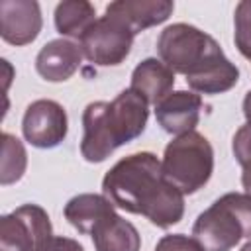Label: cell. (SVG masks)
<instances>
[{
	"label": "cell",
	"instance_id": "obj_1",
	"mask_svg": "<svg viewBox=\"0 0 251 251\" xmlns=\"http://www.w3.org/2000/svg\"><path fill=\"white\" fill-rule=\"evenodd\" d=\"M102 192L116 208L145 216L163 229L178 224L184 214V194L165 178L161 161L149 151L120 159L106 173Z\"/></svg>",
	"mask_w": 251,
	"mask_h": 251
},
{
	"label": "cell",
	"instance_id": "obj_22",
	"mask_svg": "<svg viewBox=\"0 0 251 251\" xmlns=\"http://www.w3.org/2000/svg\"><path fill=\"white\" fill-rule=\"evenodd\" d=\"M243 116H245L247 124H251V90L243 98Z\"/></svg>",
	"mask_w": 251,
	"mask_h": 251
},
{
	"label": "cell",
	"instance_id": "obj_9",
	"mask_svg": "<svg viewBox=\"0 0 251 251\" xmlns=\"http://www.w3.org/2000/svg\"><path fill=\"white\" fill-rule=\"evenodd\" d=\"M43 20L35 0H2L0 2V35L10 45H27L41 31Z\"/></svg>",
	"mask_w": 251,
	"mask_h": 251
},
{
	"label": "cell",
	"instance_id": "obj_20",
	"mask_svg": "<svg viewBox=\"0 0 251 251\" xmlns=\"http://www.w3.org/2000/svg\"><path fill=\"white\" fill-rule=\"evenodd\" d=\"M155 251H204V249L200 247V243L194 237H188L182 233H173V235L161 237Z\"/></svg>",
	"mask_w": 251,
	"mask_h": 251
},
{
	"label": "cell",
	"instance_id": "obj_10",
	"mask_svg": "<svg viewBox=\"0 0 251 251\" xmlns=\"http://www.w3.org/2000/svg\"><path fill=\"white\" fill-rule=\"evenodd\" d=\"M202 98L192 90H176L167 94L155 106V118L159 126L171 135H184L194 131L200 120Z\"/></svg>",
	"mask_w": 251,
	"mask_h": 251
},
{
	"label": "cell",
	"instance_id": "obj_21",
	"mask_svg": "<svg viewBox=\"0 0 251 251\" xmlns=\"http://www.w3.org/2000/svg\"><path fill=\"white\" fill-rule=\"evenodd\" d=\"M43 251H84V247H82V245H80L76 239L55 235V237L49 241V245H47Z\"/></svg>",
	"mask_w": 251,
	"mask_h": 251
},
{
	"label": "cell",
	"instance_id": "obj_8",
	"mask_svg": "<svg viewBox=\"0 0 251 251\" xmlns=\"http://www.w3.org/2000/svg\"><path fill=\"white\" fill-rule=\"evenodd\" d=\"M69 120L65 108L55 100H35L25 108L22 131L27 143L39 149H51L65 141Z\"/></svg>",
	"mask_w": 251,
	"mask_h": 251
},
{
	"label": "cell",
	"instance_id": "obj_4",
	"mask_svg": "<svg viewBox=\"0 0 251 251\" xmlns=\"http://www.w3.org/2000/svg\"><path fill=\"white\" fill-rule=\"evenodd\" d=\"M192 237L204 251H231L241 239L251 241V194L227 192L220 196L196 218Z\"/></svg>",
	"mask_w": 251,
	"mask_h": 251
},
{
	"label": "cell",
	"instance_id": "obj_18",
	"mask_svg": "<svg viewBox=\"0 0 251 251\" xmlns=\"http://www.w3.org/2000/svg\"><path fill=\"white\" fill-rule=\"evenodd\" d=\"M231 151L235 155V161L241 165V184L247 194H251V124L241 126L231 141Z\"/></svg>",
	"mask_w": 251,
	"mask_h": 251
},
{
	"label": "cell",
	"instance_id": "obj_12",
	"mask_svg": "<svg viewBox=\"0 0 251 251\" xmlns=\"http://www.w3.org/2000/svg\"><path fill=\"white\" fill-rule=\"evenodd\" d=\"M175 10L171 0H116L106 6V14L120 20L133 35L163 24Z\"/></svg>",
	"mask_w": 251,
	"mask_h": 251
},
{
	"label": "cell",
	"instance_id": "obj_19",
	"mask_svg": "<svg viewBox=\"0 0 251 251\" xmlns=\"http://www.w3.org/2000/svg\"><path fill=\"white\" fill-rule=\"evenodd\" d=\"M233 41L237 51L251 61V0H241L233 14Z\"/></svg>",
	"mask_w": 251,
	"mask_h": 251
},
{
	"label": "cell",
	"instance_id": "obj_15",
	"mask_svg": "<svg viewBox=\"0 0 251 251\" xmlns=\"http://www.w3.org/2000/svg\"><path fill=\"white\" fill-rule=\"evenodd\" d=\"M114 204L104 194H78L73 196L65 206V218L69 224L78 229V233L90 235L92 227L108 214L114 212Z\"/></svg>",
	"mask_w": 251,
	"mask_h": 251
},
{
	"label": "cell",
	"instance_id": "obj_2",
	"mask_svg": "<svg viewBox=\"0 0 251 251\" xmlns=\"http://www.w3.org/2000/svg\"><path fill=\"white\" fill-rule=\"evenodd\" d=\"M161 61L186 76L192 92L222 94L239 80V69L224 55L220 43L190 24H173L157 39Z\"/></svg>",
	"mask_w": 251,
	"mask_h": 251
},
{
	"label": "cell",
	"instance_id": "obj_14",
	"mask_svg": "<svg viewBox=\"0 0 251 251\" xmlns=\"http://www.w3.org/2000/svg\"><path fill=\"white\" fill-rule=\"evenodd\" d=\"M96 251H139L141 237L133 224L116 214L104 216L90 231Z\"/></svg>",
	"mask_w": 251,
	"mask_h": 251
},
{
	"label": "cell",
	"instance_id": "obj_6",
	"mask_svg": "<svg viewBox=\"0 0 251 251\" xmlns=\"http://www.w3.org/2000/svg\"><path fill=\"white\" fill-rule=\"evenodd\" d=\"M53 237L49 216L37 204H24L0 220V251H43Z\"/></svg>",
	"mask_w": 251,
	"mask_h": 251
},
{
	"label": "cell",
	"instance_id": "obj_3",
	"mask_svg": "<svg viewBox=\"0 0 251 251\" xmlns=\"http://www.w3.org/2000/svg\"><path fill=\"white\" fill-rule=\"evenodd\" d=\"M147 118L149 104L131 88L122 90L112 102H90L82 114V157L88 163L106 161L118 147L145 131Z\"/></svg>",
	"mask_w": 251,
	"mask_h": 251
},
{
	"label": "cell",
	"instance_id": "obj_13",
	"mask_svg": "<svg viewBox=\"0 0 251 251\" xmlns=\"http://www.w3.org/2000/svg\"><path fill=\"white\" fill-rule=\"evenodd\" d=\"M175 73L159 59L141 61L131 73V90L137 92L147 104H159L167 94L173 92Z\"/></svg>",
	"mask_w": 251,
	"mask_h": 251
},
{
	"label": "cell",
	"instance_id": "obj_11",
	"mask_svg": "<svg viewBox=\"0 0 251 251\" xmlns=\"http://www.w3.org/2000/svg\"><path fill=\"white\" fill-rule=\"evenodd\" d=\"M82 49L71 39H53L41 47L35 57V69L49 82L69 80L82 63Z\"/></svg>",
	"mask_w": 251,
	"mask_h": 251
},
{
	"label": "cell",
	"instance_id": "obj_17",
	"mask_svg": "<svg viewBox=\"0 0 251 251\" xmlns=\"http://www.w3.org/2000/svg\"><path fill=\"white\" fill-rule=\"evenodd\" d=\"M2 157H0V184L8 186L18 182L27 167V155L24 149V143L12 135V133H2Z\"/></svg>",
	"mask_w": 251,
	"mask_h": 251
},
{
	"label": "cell",
	"instance_id": "obj_16",
	"mask_svg": "<svg viewBox=\"0 0 251 251\" xmlns=\"http://www.w3.org/2000/svg\"><path fill=\"white\" fill-rule=\"evenodd\" d=\"M94 6L86 0H67L55 8V27L65 37L80 39L84 31L96 22Z\"/></svg>",
	"mask_w": 251,
	"mask_h": 251
},
{
	"label": "cell",
	"instance_id": "obj_23",
	"mask_svg": "<svg viewBox=\"0 0 251 251\" xmlns=\"http://www.w3.org/2000/svg\"><path fill=\"white\" fill-rule=\"evenodd\" d=\"M241 251H251V241H247V243L241 247Z\"/></svg>",
	"mask_w": 251,
	"mask_h": 251
},
{
	"label": "cell",
	"instance_id": "obj_7",
	"mask_svg": "<svg viewBox=\"0 0 251 251\" xmlns=\"http://www.w3.org/2000/svg\"><path fill=\"white\" fill-rule=\"evenodd\" d=\"M133 33L120 20L104 14L78 39L84 59L98 67H116L126 61L133 45Z\"/></svg>",
	"mask_w": 251,
	"mask_h": 251
},
{
	"label": "cell",
	"instance_id": "obj_5",
	"mask_svg": "<svg viewBox=\"0 0 251 251\" xmlns=\"http://www.w3.org/2000/svg\"><path fill=\"white\" fill-rule=\"evenodd\" d=\"M161 167L165 178L173 186L182 194H194L212 176L214 149L202 133L188 131L184 135H176L165 147Z\"/></svg>",
	"mask_w": 251,
	"mask_h": 251
}]
</instances>
